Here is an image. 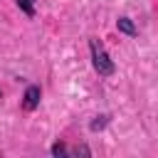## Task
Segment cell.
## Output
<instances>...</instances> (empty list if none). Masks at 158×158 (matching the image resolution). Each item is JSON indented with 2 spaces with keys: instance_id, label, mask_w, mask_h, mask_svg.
I'll list each match as a JSON object with an SVG mask.
<instances>
[{
  "instance_id": "cell-1",
  "label": "cell",
  "mask_w": 158,
  "mask_h": 158,
  "mask_svg": "<svg viewBox=\"0 0 158 158\" xmlns=\"http://www.w3.org/2000/svg\"><path fill=\"white\" fill-rule=\"evenodd\" d=\"M89 52H91V64H94V69L99 72V77H111V74L116 72L111 57L106 54V49H104V44H101L99 40H89Z\"/></svg>"
},
{
  "instance_id": "cell-2",
  "label": "cell",
  "mask_w": 158,
  "mask_h": 158,
  "mask_svg": "<svg viewBox=\"0 0 158 158\" xmlns=\"http://www.w3.org/2000/svg\"><path fill=\"white\" fill-rule=\"evenodd\" d=\"M40 96H42L40 86H37V84H30V86L25 89V96H22V109H25V111H35V109L40 106Z\"/></svg>"
},
{
  "instance_id": "cell-3",
  "label": "cell",
  "mask_w": 158,
  "mask_h": 158,
  "mask_svg": "<svg viewBox=\"0 0 158 158\" xmlns=\"http://www.w3.org/2000/svg\"><path fill=\"white\" fill-rule=\"evenodd\" d=\"M116 30H118V32H123V35H128V37H136V35H138L136 25H133L128 17H118V20H116Z\"/></svg>"
},
{
  "instance_id": "cell-4",
  "label": "cell",
  "mask_w": 158,
  "mask_h": 158,
  "mask_svg": "<svg viewBox=\"0 0 158 158\" xmlns=\"http://www.w3.org/2000/svg\"><path fill=\"white\" fill-rule=\"evenodd\" d=\"M106 123H109V114H101V116H96V118L89 123V128H91V131H101Z\"/></svg>"
},
{
  "instance_id": "cell-5",
  "label": "cell",
  "mask_w": 158,
  "mask_h": 158,
  "mask_svg": "<svg viewBox=\"0 0 158 158\" xmlns=\"http://www.w3.org/2000/svg\"><path fill=\"white\" fill-rule=\"evenodd\" d=\"M15 2H17V7H20L27 17H32V15H35V5H32V0H15Z\"/></svg>"
},
{
  "instance_id": "cell-6",
  "label": "cell",
  "mask_w": 158,
  "mask_h": 158,
  "mask_svg": "<svg viewBox=\"0 0 158 158\" xmlns=\"http://www.w3.org/2000/svg\"><path fill=\"white\" fill-rule=\"evenodd\" d=\"M49 151H52V156H57V158H59V156H69V148H67L62 141L52 143V148H49Z\"/></svg>"
},
{
  "instance_id": "cell-7",
  "label": "cell",
  "mask_w": 158,
  "mask_h": 158,
  "mask_svg": "<svg viewBox=\"0 0 158 158\" xmlns=\"http://www.w3.org/2000/svg\"><path fill=\"white\" fill-rule=\"evenodd\" d=\"M69 156H91V151H89V146H77V148H69Z\"/></svg>"
},
{
  "instance_id": "cell-8",
  "label": "cell",
  "mask_w": 158,
  "mask_h": 158,
  "mask_svg": "<svg viewBox=\"0 0 158 158\" xmlns=\"http://www.w3.org/2000/svg\"><path fill=\"white\" fill-rule=\"evenodd\" d=\"M0 96H2V91H0Z\"/></svg>"
}]
</instances>
